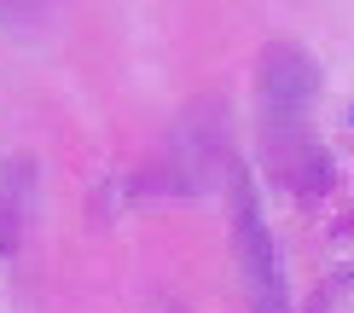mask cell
<instances>
[{
    "instance_id": "6da1fadb",
    "label": "cell",
    "mask_w": 354,
    "mask_h": 313,
    "mask_svg": "<svg viewBox=\"0 0 354 313\" xmlns=\"http://www.w3.org/2000/svg\"><path fill=\"white\" fill-rule=\"evenodd\" d=\"M239 261H244V285H250L256 313H285V273H279L273 232H268V215H261L250 180H239Z\"/></svg>"
},
{
    "instance_id": "7a4b0ae2",
    "label": "cell",
    "mask_w": 354,
    "mask_h": 313,
    "mask_svg": "<svg viewBox=\"0 0 354 313\" xmlns=\"http://www.w3.org/2000/svg\"><path fill=\"white\" fill-rule=\"evenodd\" d=\"M268 93H273L279 111H290L302 93H314V64L297 58V53H273L268 58Z\"/></svg>"
}]
</instances>
